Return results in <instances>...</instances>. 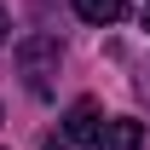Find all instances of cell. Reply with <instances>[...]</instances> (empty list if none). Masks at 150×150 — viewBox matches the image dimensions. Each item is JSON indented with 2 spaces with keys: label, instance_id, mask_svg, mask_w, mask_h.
<instances>
[{
  "label": "cell",
  "instance_id": "2",
  "mask_svg": "<svg viewBox=\"0 0 150 150\" xmlns=\"http://www.w3.org/2000/svg\"><path fill=\"white\" fill-rule=\"evenodd\" d=\"M104 133V110H98V98H75L69 115H64V139H98Z\"/></svg>",
  "mask_w": 150,
  "mask_h": 150
},
{
  "label": "cell",
  "instance_id": "3",
  "mask_svg": "<svg viewBox=\"0 0 150 150\" xmlns=\"http://www.w3.org/2000/svg\"><path fill=\"white\" fill-rule=\"evenodd\" d=\"M139 144H144V121H133V115H110L98 133V150H139Z\"/></svg>",
  "mask_w": 150,
  "mask_h": 150
},
{
  "label": "cell",
  "instance_id": "4",
  "mask_svg": "<svg viewBox=\"0 0 150 150\" xmlns=\"http://www.w3.org/2000/svg\"><path fill=\"white\" fill-rule=\"evenodd\" d=\"M75 12L87 23H98V29H110V23L127 18V0H75Z\"/></svg>",
  "mask_w": 150,
  "mask_h": 150
},
{
  "label": "cell",
  "instance_id": "5",
  "mask_svg": "<svg viewBox=\"0 0 150 150\" xmlns=\"http://www.w3.org/2000/svg\"><path fill=\"white\" fill-rule=\"evenodd\" d=\"M6 29H12V23H6V6H0V40H6Z\"/></svg>",
  "mask_w": 150,
  "mask_h": 150
},
{
  "label": "cell",
  "instance_id": "1",
  "mask_svg": "<svg viewBox=\"0 0 150 150\" xmlns=\"http://www.w3.org/2000/svg\"><path fill=\"white\" fill-rule=\"evenodd\" d=\"M58 64H64V46H58L52 35H29V40L18 46V75H23L29 93H52Z\"/></svg>",
  "mask_w": 150,
  "mask_h": 150
},
{
  "label": "cell",
  "instance_id": "6",
  "mask_svg": "<svg viewBox=\"0 0 150 150\" xmlns=\"http://www.w3.org/2000/svg\"><path fill=\"white\" fill-rule=\"evenodd\" d=\"M139 23H144V29H150V0H144V12H139Z\"/></svg>",
  "mask_w": 150,
  "mask_h": 150
}]
</instances>
